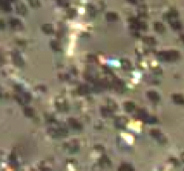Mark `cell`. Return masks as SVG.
I'll return each mask as SVG.
<instances>
[{
	"mask_svg": "<svg viewBox=\"0 0 184 171\" xmlns=\"http://www.w3.org/2000/svg\"><path fill=\"white\" fill-rule=\"evenodd\" d=\"M10 24H11V26L13 28H20L21 27V22L16 18H12L11 20H10Z\"/></svg>",
	"mask_w": 184,
	"mask_h": 171,
	"instance_id": "2e32d148",
	"label": "cell"
},
{
	"mask_svg": "<svg viewBox=\"0 0 184 171\" xmlns=\"http://www.w3.org/2000/svg\"><path fill=\"white\" fill-rule=\"evenodd\" d=\"M143 41H144L145 43H147L148 45H154L155 43H156L155 39L152 38V37H144V38H143Z\"/></svg>",
	"mask_w": 184,
	"mask_h": 171,
	"instance_id": "d6986e66",
	"label": "cell"
},
{
	"mask_svg": "<svg viewBox=\"0 0 184 171\" xmlns=\"http://www.w3.org/2000/svg\"><path fill=\"white\" fill-rule=\"evenodd\" d=\"M79 93L80 94L85 95V94H87V93H89V89H88L86 86H81V87H79Z\"/></svg>",
	"mask_w": 184,
	"mask_h": 171,
	"instance_id": "7402d4cb",
	"label": "cell"
},
{
	"mask_svg": "<svg viewBox=\"0 0 184 171\" xmlns=\"http://www.w3.org/2000/svg\"><path fill=\"white\" fill-rule=\"evenodd\" d=\"M106 18H107L108 21H115L118 19V16L116 13L109 12V13H107V15H106Z\"/></svg>",
	"mask_w": 184,
	"mask_h": 171,
	"instance_id": "5bb4252c",
	"label": "cell"
},
{
	"mask_svg": "<svg viewBox=\"0 0 184 171\" xmlns=\"http://www.w3.org/2000/svg\"><path fill=\"white\" fill-rule=\"evenodd\" d=\"M119 171H134V169L129 164H123V165H121V167L119 168Z\"/></svg>",
	"mask_w": 184,
	"mask_h": 171,
	"instance_id": "ac0fdd59",
	"label": "cell"
},
{
	"mask_svg": "<svg viewBox=\"0 0 184 171\" xmlns=\"http://www.w3.org/2000/svg\"><path fill=\"white\" fill-rule=\"evenodd\" d=\"M16 11H17V13H19V14H21V15L26 14V12H27L26 6H25L23 3H17L16 4Z\"/></svg>",
	"mask_w": 184,
	"mask_h": 171,
	"instance_id": "5b68a950",
	"label": "cell"
},
{
	"mask_svg": "<svg viewBox=\"0 0 184 171\" xmlns=\"http://www.w3.org/2000/svg\"><path fill=\"white\" fill-rule=\"evenodd\" d=\"M150 135L153 136V137L155 138H158V139H160V138L162 137V135L161 132H160L158 129H152V130L150 131Z\"/></svg>",
	"mask_w": 184,
	"mask_h": 171,
	"instance_id": "e0dca14e",
	"label": "cell"
},
{
	"mask_svg": "<svg viewBox=\"0 0 184 171\" xmlns=\"http://www.w3.org/2000/svg\"><path fill=\"white\" fill-rule=\"evenodd\" d=\"M136 109L135 105H134L133 103H131V101H127L126 103H125V109L127 110V112H134Z\"/></svg>",
	"mask_w": 184,
	"mask_h": 171,
	"instance_id": "7c38bea8",
	"label": "cell"
},
{
	"mask_svg": "<svg viewBox=\"0 0 184 171\" xmlns=\"http://www.w3.org/2000/svg\"><path fill=\"white\" fill-rule=\"evenodd\" d=\"M125 123H126V120H125L123 118H116V120H115V125L118 127H124Z\"/></svg>",
	"mask_w": 184,
	"mask_h": 171,
	"instance_id": "4fadbf2b",
	"label": "cell"
},
{
	"mask_svg": "<svg viewBox=\"0 0 184 171\" xmlns=\"http://www.w3.org/2000/svg\"><path fill=\"white\" fill-rule=\"evenodd\" d=\"M15 99H17V101H19V103H21V105H24V103H28V101H30V95L27 94V93H24V94H22L20 96V95H17L16 97H15Z\"/></svg>",
	"mask_w": 184,
	"mask_h": 171,
	"instance_id": "3957f363",
	"label": "cell"
},
{
	"mask_svg": "<svg viewBox=\"0 0 184 171\" xmlns=\"http://www.w3.org/2000/svg\"><path fill=\"white\" fill-rule=\"evenodd\" d=\"M48 132L53 137H60V136H65L67 135V129L62 126L59 127H51L48 129Z\"/></svg>",
	"mask_w": 184,
	"mask_h": 171,
	"instance_id": "7a4b0ae2",
	"label": "cell"
},
{
	"mask_svg": "<svg viewBox=\"0 0 184 171\" xmlns=\"http://www.w3.org/2000/svg\"><path fill=\"white\" fill-rule=\"evenodd\" d=\"M121 66L123 67V68H125V69H128V68H130L131 67V64H130V62L128 61V60H126V59H121Z\"/></svg>",
	"mask_w": 184,
	"mask_h": 171,
	"instance_id": "ffe728a7",
	"label": "cell"
},
{
	"mask_svg": "<svg viewBox=\"0 0 184 171\" xmlns=\"http://www.w3.org/2000/svg\"><path fill=\"white\" fill-rule=\"evenodd\" d=\"M179 56H180V54L177 51H174V50H172V51H162L158 53V58L164 62L176 61L179 58Z\"/></svg>",
	"mask_w": 184,
	"mask_h": 171,
	"instance_id": "6da1fadb",
	"label": "cell"
},
{
	"mask_svg": "<svg viewBox=\"0 0 184 171\" xmlns=\"http://www.w3.org/2000/svg\"><path fill=\"white\" fill-rule=\"evenodd\" d=\"M30 4H31L32 6H34V7L40 6V2H38V1H30Z\"/></svg>",
	"mask_w": 184,
	"mask_h": 171,
	"instance_id": "cb8c5ba5",
	"label": "cell"
},
{
	"mask_svg": "<svg viewBox=\"0 0 184 171\" xmlns=\"http://www.w3.org/2000/svg\"><path fill=\"white\" fill-rule=\"evenodd\" d=\"M154 29L158 33H164L165 32V27L161 22H155L154 23Z\"/></svg>",
	"mask_w": 184,
	"mask_h": 171,
	"instance_id": "9c48e42d",
	"label": "cell"
},
{
	"mask_svg": "<svg viewBox=\"0 0 184 171\" xmlns=\"http://www.w3.org/2000/svg\"><path fill=\"white\" fill-rule=\"evenodd\" d=\"M50 46H51V48H53V50H56V51L60 50L59 44H58V42H56V41H52V42H50Z\"/></svg>",
	"mask_w": 184,
	"mask_h": 171,
	"instance_id": "603a6c76",
	"label": "cell"
},
{
	"mask_svg": "<svg viewBox=\"0 0 184 171\" xmlns=\"http://www.w3.org/2000/svg\"><path fill=\"white\" fill-rule=\"evenodd\" d=\"M24 114L26 116H33V109H31V107H24Z\"/></svg>",
	"mask_w": 184,
	"mask_h": 171,
	"instance_id": "44dd1931",
	"label": "cell"
},
{
	"mask_svg": "<svg viewBox=\"0 0 184 171\" xmlns=\"http://www.w3.org/2000/svg\"><path fill=\"white\" fill-rule=\"evenodd\" d=\"M42 31L46 34H51L53 32V26L51 24H44L42 26Z\"/></svg>",
	"mask_w": 184,
	"mask_h": 171,
	"instance_id": "30bf717a",
	"label": "cell"
},
{
	"mask_svg": "<svg viewBox=\"0 0 184 171\" xmlns=\"http://www.w3.org/2000/svg\"><path fill=\"white\" fill-rule=\"evenodd\" d=\"M147 96H148V98L150 99L151 101H154V103H157V101L160 99L159 95H158L156 92H154V91H150V92H148L147 93Z\"/></svg>",
	"mask_w": 184,
	"mask_h": 171,
	"instance_id": "277c9868",
	"label": "cell"
},
{
	"mask_svg": "<svg viewBox=\"0 0 184 171\" xmlns=\"http://www.w3.org/2000/svg\"><path fill=\"white\" fill-rule=\"evenodd\" d=\"M181 40H182L183 42H184V35H182V36H181Z\"/></svg>",
	"mask_w": 184,
	"mask_h": 171,
	"instance_id": "d4e9b609",
	"label": "cell"
},
{
	"mask_svg": "<svg viewBox=\"0 0 184 171\" xmlns=\"http://www.w3.org/2000/svg\"><path fill=\"white\" fill-rule=\"evenodd\" d=\"M0 8L5 10V11H10L11 6H10V3L8 1H0Z\"/></svg>",
	"mask_w": 184,
	"mask_h": 171,
	"instance_id": "8fae6325",
	"label": "cell"
},
{
	"mask_svg": "<svg viewBox=\"0 0 184 171\" xmlns=\"http://www.w3.org/2000/svg\"><path fill=\"white\" fill-rule=\"evenodd\" d=\"M172 99L176 103H179V105H184V97L182 96V95L175 94V95H173Z\"/></svg>",
	"mask_w": 184,
	"mask_h": 171,
	"instance_id": "ba28073f",
	"label": "cell"
},
{
	"mask_svg": "<svg viewBox=\"0 0 184 171\" xmlns=\"http://www.w3.org/2000/svg\"><path fill=\"white\" fill-rule=\"evenodd\" d=\"M12 58H13V61L16 65H18V66H22L23 64H24V62H23L22 58H21V56L19 55V54L17 53H13V55H12Z\"/></svg>",
	"mask_w": 184,
	"mask_h": 171,
	"instance_id": "52a82bcc",
	"label": "cell"
},
{
	"mask_svg": "<svg viewBox=\"0 0 184 171\" xmlns=\"http://www.w3.org/2000/svg\"><path fill=\"white\" fill-rule=\"evenodd\" d=\"M68 123L70 126H72L73 128H75V129H80L82 127V125L80 124V122L78 120H75V118H69Z\"/></svg>",
	"mask_w": 184,
	"mask_h": 171,
	"instance_id": "8992f818",
	"label": "cell"
},
{
	"mask_svg": "<svg viewBox=\"0 0 184 171\" xmlns=\"http://www.w3.org/2000/svg\"><path fill=\"white\" fill-rule=\"evenodd\" d=\"M170 25L175 30H179L181 28V23L176 20H170Z\"/></svg>",
	"mask_w": 184,
	"mask_h": 171,
	"instance_id": "9a60e30c",
	"label": "cell"
}]
</instances>
